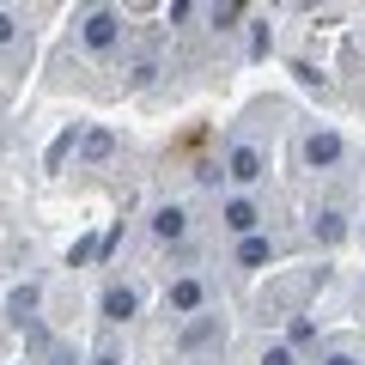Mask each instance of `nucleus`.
<instances>
[{
    "mask_svg": "<svg viewBox=\"0 0 365 365\" xmlns=\"http://www.w3.org/2000/svg\"><path fill=\"white\" fill-rule=\"evenodd\" d=\"M225 170H232L237 182H256V177H262V153H256V146H232V158H225Z\"/></svg>",
    "mask_w": 365,
    "mask_h": 365,
    "instance_id": "obj_8",
    "label": "nucleus"
},
{
    "mask_svg": "<svg viewBox=\"0 0 365 365\" xmlns=\"http://www.w3.org/2000/svg\"><path fill=\"white\" fill-rule=\"evenodd\" d=\"M37 304H43V287H37V280H25V287L6 292V311H13V323H19V329L37 323Z\"/></svg>",
    "mask_w": 365,
    "mask_h": 365,
    "instance_id": "obj_2",
    "label": "nucleus"
},
{
    "mask_svg": "<svg viewBox=\"0 0 365 365\" xmlns=\"http://www.w3.org/2000/svg\"><path fill=\"white\" fill-rule=\"evenodd\" d=\"M225 341V329H220V317H195V323H182V335H177V347L182 353H201V347H220Z\"/></svg>",
    "mask_w": 365,
    "mask_h": 365,
    "instance_id": "obj_1",
    "label": "nucleus"
},
{
    "mask_svg": "<svg viewBox=\"0 0 365 365\" xmlns=\"http://www.w3.org/2000/svg\"><path fill=\"white\" fill-rule=\"evenodd\" d=\"M317 237H323V244H341V237H347V220H341L335 207H323L317 213Z\"/></svg>",
    "mask_w": 365,
    "mask_h": 365,
    "instance_id": "obj_11",
    "label": "nucleus"
},
{
    "mask_svg": "<svg viewBox=\"0 0 365 365\" xmlns=\"http://www.w3.org/2000/svg\"><path fill=\"white\" fill-rule=\"evenodd\" d=\"M73 140H79V128H61V134H55V146H49V170H61V165H67Z\"/></svg>",
    "mask_w": 365,
    "mask_h": 365,
    "instance_id": "obj_13",
    "label": "nucleus"
},
{
    "mask_svg": "<svg viewBox=\"0 0 365 365\" xmlns=\"http://www.w3.org/2000/svg\"><path fill=\"white\" fill-rule=\"evenodd\" d=\"M49 365H79V359H73L67 347H55V353H49Z\"/></svg>",
    "mask_w": 365,
    "mask_h": 365,
    "instance_id": "obj_17",
    "label": "nucleus"
},
{
    "mask_svg": "<svg viewBox=\"0 0 365 365\" xmlns=\"http://www.w3.org/2000/svg\"><path fill=\"white\" fill-rule=\"evenodd\" d=\"M237 262H244V268H262V262H274V244L268 237H244V244H237Z\"/></svg>",
    "mask_w": 365,
    "mask_h": 365,
    "instance_id": "obj_10",
    "label": "nucleus"
},
{
    "mask_svg": "<svg viewBox=\"0 0 365 365\" xmlns=\"http://www.w3.org/2000/svg\"><path fill=\"white\" fill-rule=\"evenodd\" d=\"M201 299H207V292H201V280H195V274L170 280V311H182V317H201Z\"/></svg>",
    "mask_w": 365,
    "mask_h": 365,
    "instance_id": "obj_4",
    "label": "nucleus"
},
{
    "mask_svg": "<svg viewBox=\"0 0 365 365\" xmlns=\"http://www.w3.org/2000/svg\"><path fill=\"white\" fill-rule=\"evenodd\" d=\"M237 19H244V6H237V0H225V6H213V25H220V31H232Z\"/></svg>",
    "mask_w": 365,
    "mask_h": 365,
    "instance_id": "obj_14",
    "label": "nucleus"
},
{
    "mask_svg": "<svg viewBox=\"0 0 365 365\" xmlns=\"http://www.w3.org/2000/svg\"><path fill=\"white\" fill-rule=\"evenodd\" d=\"M79 146H86V158H110V153H116V134H110V128H91Z\"/></svg>",
    "mask_w": 365,
    "mask_h": 365,
    "instance_id": "obj_12",
    "label": "nucleus"
},
{
    "mask_svg": "<svg viewBox=\"0 0 365 365\" xmlns=\"http://www.w3.org/2000/svg\"><path fill=\"white\" fill-rule=\"evenodd\" d=\"M323 365H359V359H353V353H329Z\"/></svg>",
    "mask_w": 365,
    "mask_h": 365,
    "instance_id": "obj_18",
    "label": "nucleus"
},
{
    "mask_svg": "<svg viewBox=\"0 0 365 365\" xmlns=\"http://www.w3.org/2000/svg\"><path fill=\"white\" fill-rule=\"evenodd\" d=\"M153 232L165 237V244H177V237L189 232V213H182V207H158V213H153Z\"/></svg>",
    "mask_w": 365,
    "mask_h": 365,
    "instance_id": "obj_9",
    "label": "nucleus"
},
{
    "mask_svg": "<svg viewBox=\"0 0 365 365\" xmlns=\"http://www.w3.org/2000/svg\"><path fill=\"white\" fill-rule=\"evenodd\" d=\"M122 31V19L110 13V6H98V13H86V49H110Z\"/></svg>",
    "mask_w": 365,
    "mask_h": 365,
    "instance_id": "obj_3",
    "label": "nucleus"
},
{
    "mask_svg": "<svg viewBox=\"0 0 365 365\" xmlns=\"http://www.w3.org/2000/svg\"><path fill=\"white\" fill-rule=\"evenodd\" d=\"M341 153H347V146H341V134H311V140H304V165H311V170L335 165Z\"/></svg>",
    "mask_w": 365,
    "mask_h": 365,
    "instance_id": "obj_5",
    "label": "nucleus"
},
{
    "mask_svg": "<svg viewBox=\"0 0 365 365\" xmlns=\"http://www.w3.org/2000/svg\"><path fill=\"white\" fill-rule=\"evenodd\" d=\"M225 225H232L237 237H256V225H262V207H256V201H244V195H237V201H225Z\"/></svg>",
    "mask_w": 365,
    "mask_h": 365,
    "instance_id": "obj_6",
    "label": "nucleus"
},
{
    "mask_svg": "<svg viewBox=\"0 0 365 365\" xmlns=\"http://www.w3.org/2000/svg\"><path fill=\"white\" fill-rule=\"evenodd\" d=\"M91 365H122V347H116V341H104V347L91 353Z\"/></svg>",
    "mask_w": 365,
    "mask_h": 365,
    "instance_id": "obj_15",
    "label": "nucleus"
},
{
    "mask_svg": "<svg viewBox=\"0 0 365 365\" xmlns=\"http://www.w3.org/2000/svg\"><path fill=\"white\" fill-rule=\"evenodd\" d=\"M262 365H292V353L287 347H268V353H262Z\"/></svg>",
    "mask_w": 365,
    "mask_h": 365,
    "instance_id": "obj_16",
    "label": "nucleus"
},
{
    "mask_svg": "<svg viewBox=\"0 0 365 365\" xmlns=\"http://www.w3.org/2000/svg\"><path fill=\"white\" fill-rule=\"evenodd\" d=\"M6 37H13V13H0V43H6Z\"/></svg>",
    "mask_w": 365,
    "mask_h": 365,
    "instance_id": "obj_19",
    "label": "nucleus"
},
{
    "mask_svg": "<svg viewBox=\"0 0 365 365\" xmlns=\"http://www.w3.org/2000/svg\"><path fill=\"white\" fill-rule=\"evenodd\" d=\"M134 311H140V299H134V287H110V292H104V323H128Z\"/></svg>",
    "mask_w": 365,
    "mask_h": 365,
    "instance_id": "obj_7",
    "label": "nucleus"
}]
</instances>
